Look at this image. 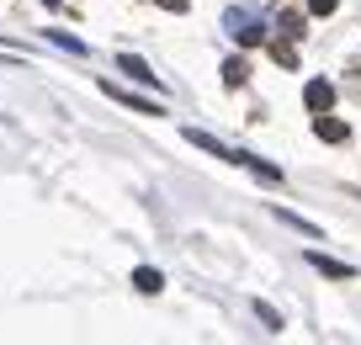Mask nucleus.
Wrapping results in <instances>:
<instances>
[{"label": "nucleus", "mask_w": 361, "mask_h": 345, "mask_svg": "<svg viewBox=\"0 0 361 345\" xmlns=\"http://www.w3.org/2000/svg\"><path fill=\"white\" fill-rule=\"evenodd\" d=\"M102 90H106V96L117 101V107L138 111V117H159V111H165V107H159V101H149V96H133V90H123V85H117V80H102Z\"/></svg>", "instance_id": "nucleus-2"}, {"label": "nucleus", "mask_w": 361, "mask_h": 345, "mask_svg": "<svg viewBox=\"0 0 361 345\" xmlns=\"http://www.w3.org/2000/svg\"><path fill=\"white\" fill-rule=\"evenodd\" d=\"M314 133L324 138V144H345V138H350V128L340 123V117H329V111H319V123H314Z\"/></svg>", "instance_id": "nucleus-4"}, {"label": "nucleus", "mask_w": 361, "mask_h": 345, "mask_svg": "<svg viewBox=\"0 0 361 345\" xmlns=\"http://www.w3.org/2000/svg\"><path fill=\"white\" fill-rule=\"evenodd\" d=\"M335 6H340V0H308V11H314V16H329Z\"/></svg>", "instance_id": "nucleus-15"}, {"label": "nucleus", "mask_w": 361, "mask_h": 345, "mask_svg": "<svg viewBox=\"0 0 361 345\" xmlns=\"http://www.w3.org/2000/svg\"><path fill=\"white\" fill-rule=\"evenodd\" d=\"M48 6H59V0H48Z\"/></svg>", "instance_id": "nucleus-17"}, {"label": "nucleus", "mask_w": 361, "mask_h": 345, "mask_svg": "<svg viewBox=\"0 0 361 345\" xmlns=\"http://www.w3.org/2000/svg\"><path fill=\"white\" fill-rule=\"evenodd\" d=\"M224 27L234 32L239 48H260V43H266V22H260L255 11H245V6H234V11L224 16Z\"/></svg>", "instance_id": "nucleus-1"}, {"label": "nucleus", "mask_w": 361, "mask_h": 345, "mask_svg": "<svg viewBox=\"0 0 361 345\" xmlns=\"http://www.w3.org/2000/svg\"><path fill=\"white\" fill-rule=\"evenodd\" d=\"M303 101H308V111H329V107H335V85H329V80H308Z\"/></svg>", "instance_id": "nucleus-3"}, {"label": "nucleus", "mask_w": 361, "mask_h": 345, "mask_svg": "<svg viewBox=\"0 0 361 345\" xmlns=\"http://www.w3.org/2000/svg\"><path fill=\"white\" fill-rule=\"evenodd\" d=\"M271 59L293 69V64H298V48H293V43H287V37H282V43H271Z\"/></svg>", "instance_id": "nucleus-11"}, {"label": "nucleus", "mask_w": 361, "mask_h": 345, "mask_svg": "<svg viewBox=\"0 0 361 345\" xmlns=\"http://www.w3.org/2000/svg\"><path fill=\"white\" fill-rule=\"evenodd\" d=\"M133 287L144 292V298H154V292H165V277H159L154 266H138V271H133Z\"/></svg>", "instance_id": "nucleus-8"}, {"label": "nucleus", "mask_w": 361, "mask_h": 345, "mask_svg": "<svg viewBox=\"0 0 361 345\" xmlns=\"http://www.w3.org/2000/svg\"><path fill=\"white\" fill-rule=\"evenodd\" d=\"M186 144H197L202 155H213V159H234V149H224L213 133H202V128H186Z\"/></svg>", "instance_id": "nucleus-5"}, {"label": "nucleus", "mask_w": 361, "mask_h": 345, "mask_svg": "<svg viewBox=\"0 0 361 345\" xmlns=\"http://www.w3.org/2000/svg\"><path fill=\"white\" fill-rule=\"evenodd\" d=\"M276 32H282L287 43H293V37H303V11H282V16H276Z\"/></svg>", "instance_id": "nucleus-9"}, {"label": "nucleus", "mask_w": 361, "mask_h": 345, "mask_svg": "<svg viewBox=\"0 0 361 345\" xmlns=\"http://www.w3.org/2000/svg\"><path fill=\"white\" fill-rule=\"evenodd\" d=\"M276 218H282V223H293V229H303V234H308V239H319V223H308V218H298V212H282V207H276Z\"/></svg>", "instance_id": "nucleus-12"}, {"label": "nucleus", "mask_w": 361, "mask_h": 345, "mask_svg": "<svg viewBox=\"0 0 361 345\" xmlns=\"http://www.w3.org/2000/svg\"><path fill=\"white\" fill-rule=\"evenodd\" d=\"M255 313H260V324H266V329H271V334H276V329H282V313H276V308H271V303H255Z\"/></svg>", "instance_id": "nucleus-13"}, {"label": "nucleus", "mask_w": 361, "mask_h": 345, "mask_svg": "<svg viewBox=\"0 0 361 345\" xmlns=\"http://www.w3.org/2000/svg\"><path fill=\"white\" fill-rule=\"evenodd\" d=\"M117 69H123V75H133V80H138V85H154V90H159V75H154V69H149V64H144V59H133V54H123V59H117Z\"/></svg>", "instance_id": "nucleus-7"}, {"label": "nucleus", "mask_w": 361, "mask_h": 345, "mask_svg": "<svg viewBox=\"0 0 361 345\" xmlns=\"http://www.w3.org/2000/svg\"><path fill=\"white\" fill-rule=\"evenodd\" d=\"M308 266H314L319 277H329V282H345V277H350L345 260H329V255H319V250H308Z\"/></svg>", "instance_id": "nucleus-6"}, {"label": "nucleus", "mask_w": 361, "mask_h": 345, "mask_svg": "<svg viewBox=\"0 0 361 345\" xmlns=\"http://www.w3.org/2000/svg\"><path fill=\"white\" fill-rule=\"evenodd\" d=\"M159 6H165V11H176V16L186 11V0H159Z\"/></svg>", "instance_id": "nucleus-16"}, {"label": "nucleus", "mask_w": 361, "mask_h": 345, "mask_svg": "<svg viewBox=\"0 0 361 345\" xmlns=\"http://www.w3.org/2000/svg\"><path fill=\"white\" fill-rule=\"evenodd\" d=\"M245 80H250V64H245V59H228V64H224V85H228V90H239Z\"/></svg>", "instance_id": "nucleus-10"}, {"label": "nucleus", "mask_w": 361, "mask_h": 345, "mask_svg": "<svg viewBox=\"0 0 361 345\" xmlns=\"http://www.w3.org/2000/svg\"><path fill=\"white\" fill-rule=\"evenodd\" d=\"M48 43H59L64 54H85V43H80V37H69V32H48Z\"/></svg>", "instance_id": "nucleus-14"}]
</instances>
